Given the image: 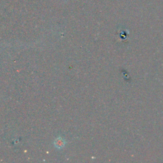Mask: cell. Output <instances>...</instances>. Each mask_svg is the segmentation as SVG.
<instances>
[{"label": "cell", "instance_id": "1", "mask_svg": "<svg viewBox=\"0 0 163 163\" xmlns=\"http://www.w3.org/2000/svg\"><path fill=\"white\" fill-rule=\"evenodd\" d=\"M54 145H55V147L58 148H61L65 145V142L64 141L63 139H62L61 138H57L55 140V142H54Z\"/></svg>", "mask_w": 163, "mask_h": 163}]
</instances>
